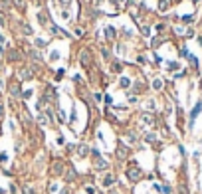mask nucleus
Returning <instances> with one entry per match:
<instances>
[{
	"mask_svg": "<svg viewBox=\"0 0 202 194\" xmlns=\"http://www.w3.org/2000/svg\"><path fill=\"white\" fill-rule=\"evenodd\" d=\"M141 176H143L141 168H137V166H129V168H127V178L131 180V182H137Z\"/></svg>",
	"mask_w": 202,
	"mask_h": 194,
	"instance_id": "obj_1",
	"label": "nucleus"
},
{
	"mask_svg": "<svg viewBox=\"0 0 202 194\" xmlns=\"http://www.w3.org/2000/svg\"><path fill=\"white\" fill-rule=\"evenodd\" d=\"M93 156H95V168H99V171H103V168H107V162L99 156L97 151H93Z\"/></svg>",
	"mask_w": 202,
	"mask_h": 194,
	"instance_id": "obj_2",
	"label": "nucleus"
},
{
	"mask_svg": "<svg viewBox=\"0 0 202 194\" xmlns=\"http://www.w3.org/2000/svg\"><path fill=\"white\" fill-rule=\"evenodd\" d=\"M127 155H129V149H125V145H119V149H117V159H127Z\"/></svg>",
	"mask_w": 202,
	"mask_h": 194,
	"instance_id": "obj_3",
	"label": "nucleus"
},
{
	"mask_svg": "<svg viewBox=\"0 0 202 194\" xmlns=\"http://www.w3.org/2000/svg\"><path fill=\"white\" fill-rule=\"evenodd\" d=\"M113 182H115V176H113V174H107V176H105V180H103L105 186H111Z\"/></svg>",
	"mask_w": 202,
	"mask_h": 194,
	"instance_id": "obj_4",
	"label": "nucleus"
},
{
	"mask_svg": "<svg viewBox=\"0 0 202 194\" xmlns=\"http://www.w3.org/2000/svg\"><path fill=\"white\" fill-rule=\"evenodd\" d=\"M77 155L85 156V155H87V147H85V145H79V147H77Z\"/></svg>",
	"mask_w": 202,
	"mask_h": 194,
	"instance_id": "obj_5",
	"label": "nucleus"
},
{
	"mask_svg": "<svg viewBox=\"0 0 202 194\" xmlns=\"http://www.w3.org/2000/svg\"><path fill=\"white\" fill-rule=\"evenodd\" d=\"M200 107H202V105H200V103H198V105H196V107H194V111H192V115H190V123H192V121H194V117H196V115H198V113H200Z\"/></svg>",
	"mask_w": 202,
	"mask_h": 194,
	"instance_id": "obj_6",
	"label": "nucleus"
},
{
	"mask_svg": "<svg viewBox=\"0 0 202 194\" xmlns=\"http://www.w3.org/2000/svg\"><path fill=\"white\" fill-rule=\"evenodd\" d=\"M73 178H75V171L70 168V172H67V180H73Z\"/></svg>",
	"mask_w": 202,
	"mask_h": 194,
	"instance_id": "obj_7",
	"label": "nucleus"
},
{
	"mask_svg": "<svg viewBox=\"0 0 202 194\" xmlns=\"http://www.w3.org/2000/svg\"><path fill=\"white\" fill-rule=\"evenodd\" d=\"M153 85H155V89H160V87H163V81H160V79H157L155 83H153Z\"/></svg>",
	"mask_w": 202,
	"mask_h": 194,
	"instance_id": "obj_8",
	"label": "nucleus"
},
{
	"mask_svg": "<svg viewBox=\"0 0 202 194\" xmlns=\"http://www.w3.org/2000/svg\"><path fill=\"white\" fill-rule=\"evenodd\" d=\"M113 36H115V32H113V28H109L107 30V38H113Z\"/></svg>",
	"mask_w": 202,
	"mask_h": 194,
	"instance_id": "obj_9",
	"label": "nucleus"
},
{
	"mask_svg": "<svg viewBox=\"0 0 202 194\" xmlns=\"http://www.w3.org/2000/svg\"><path fill=\"white\" fill-rule=\"evenodd\" d=\"M121 85L123 87H129V79H121Z\"/></svg>",
	"mask_w": 202,
	"mask_h": 194,
	"instance_id": "obj_10",
	"label": "nucleus"
},
{
	"mask_svg": "<svg viewBox=\"0 0 202 194\" xmlns=\"http://www.w3.org/2000/svg\"><path fill=\"white\" fill-rule=\"evenodd\" d=\"M18 6L22 8V6H24V0H18Z\"/></svg>",
	"mask_w": 202,
	"mask_h": 194,
	"instance_id": "obj_11",
	"label": "nucleus"
},
{
	"mask_svg": "<svg viewBox=\"0 0 202 194\" xmlns=\"http://www.w3.org/2000/svg\"><path fill=\"white\" fill-rule=\"evenodd\" d=\"M2 115H4V109L0 107V119H2Z\"/></svg>",
	"mask_w": 202,
	"mask_h": 194,
	"instance_id": "obj_12",
	"label": "nucleus"
}]
</instances>
